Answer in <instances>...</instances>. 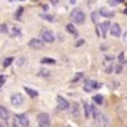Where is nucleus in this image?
Wrapping results in <instances>:
<instances>
[{
	"instance_id": "nucleus-11",
	"label": "nucleus",
	"mask_w": 127,
	"mask_h": 127,
	"mask_svg": "<svg viewBox=\"0 0 127 127\" xmlns=\"http://www.w3.org/2000/svg\"><path fill=\"white\" fill-rule=\"evenodd\" d=\"M0 119L2 121H8L9 119V111L6 107H0Z\"/></svg>"
},
{
	"instance_id": "nucleus-24",
	"label": "nucleus",
	"mask_w": 127,
	"mask_h": 127,
	"mask_svg": "<svg viewBox=\"0 0 127 127\" xmlns=\"http://www.w3.org/2000/svg\"><path fill=\"white\" fill-rule=\"evenodd\" d=\"M41 17L46 19V21H49V22H53V21H55V17H53L52 14H41Z\"/></svg>"
},
{
	"instance_id": "nucleus-23",
	"label": "nucleus",
	"mask_w": 127,
	"mask_h": 127,
	"mask_svg": "<svg viewBox=\"0 0 127 127\" xmlns=\"http://www.w3.org/2000/svg\"><path fill=\"white\" fill-rule=\"evenodd\" d=\"M38 75H39V77H49L50 72H49L47 69H41V71H38Z\"/></svg>"
},
{
	"instance_id": "nucleus-33",
	"label": "nucleus",
	"mask_w": 127,
	"mask_h": 127,
	"mask_svg": "<svg viewBox=\"0 0 127 127\" xmlns=\"http://www.w3.org/2000/svg\"><path fill=\"white\" fill-rule=\"evenodd\" d=\"M11 127H19V123H17V119H16V118L13 119V124H11Z\"/></svg>"
},
{
	"instance_id": "nucleus-36",
	"label": "nucleus",
	"mask_w": 127,
	"mask_h": 127,
	"mask_svg": "<svg viewBox=\"0 0 127 127\" xmlns=\"http://www.w3.org/2000/svg\"><path fill=\"white\" fill-rule=\"evenodd\" d=\"M123 41H124V42L127 44V32H126V33H124V35H123Z\"/></svg>"
},
{
	"instance_id": "nucleus-20",
	"label": "nucleus",
	"mask_w": 127,
	"mask_h": 127,
	"mask_svg": "<svg viewBox=\"0 0 127 127\" xmlns=\"http://www.w3.org/2000/svg\"><path fill=\"white\" fill-rule=\"evenodd\" d=\"M99 16H100V14H99V11H94V13L91 14V19H93V22H94L96 25L99 24Z\"/></svg>"
},
{
	"instance_id": "nucleus-9",
	"label": "nucleus",
	"mask_w": 127,
	"mask_h": 127,
	"mask_svg": "<svg viewBox=\"0 0 127 127\" xmlns=\"http://www.w3.org/2000/svg\"><path fill=\"white\" fill-rule=\"evenodd\" d=\"M16 119H17L19 126H22V127H28V126H30V121H28V118L25 115H17Z\"/></svg>"
},
{
	"instance_id": "nucleus-18",
	"label": "nucleus",
	"mask_w": 127,
	"mask_h": 127,
	"mask_svg": "<svg viewBox=\"0 0 127 127\" xmlns=\"http://www.w3.org/2000/svg\"><path fill=\"white\" fill-rule=\"evenodd\" d=\"M9 33H11L13 36H22V30L19 27H13L11 30H9Z\"/></svg>"
},
{
	"instance_id": "nucleus-5",
	"label": "nucleus",
	"mask_w": 127,
	"mask_h": 127,
	"mask_svg": "<svg viewBox=\"0 0 127 127\" xmlns=\"http://www.w3.org/2000/svg\"><path fill=\"white\" fill-rule=\"evenodd\" d=\"M97 88H100V83H97V82H94V80H86L83 90L86 93H91L93 90H97Z\"/></svg>"
},
{
	"instance_id": "nucleus-10",
	"label": "nucleus",
	"mask_w": 127,
	"mask_h": 127,
	"mask_svg": "<svg viewBox=\"0 0 127 127\" xmlns=\"http://www.w3.org/2000/svg\"><path fill=\"white\" fill-rule=\"evenodd\" d=\"M110 33H111V36H121L119 24H111V25H110Z\"/></svg>"
},
{
	"instance_id": "nucleus-32",
	"label": "nucleus",
	"mask_w": 127,
	"mask_h": 127,
	"mask_svg": "<svg viewBox=\"0 0 127 127\" xmlns=\"http://www.w3.org/2000/svg\"><path fill=\"white\" fill-rule=\"evenodd\" d=\"M83 44H85V41H83V39H79V41L75 42V47H80V46H83Z\"/></svg>"
},
{
	"instance_id": "nucleus-1",
	"label": "nucleus",
	"mask_w": 127,
	"mask_h": 127,
	"mask_svg": "<svg viewBox=\"0 0 127 127\" xmlns=\"http://www.w3.org/2000/svg\"><path fill=\"white\" fill-rule=\"evenodd\" d=\"M71 19H72V22H75V24H83L86 17H85V13L82 11L80 8H75V9L71 11Z\"/></svg>"
},
{
	"instance_id": "nucleus-40",
	"label": "nucleus",
	"mask_w": 127,
	"mask_h": 127,
	"mask_svg": "<svg viewBox=\"0 0 127 127\" xmlns=\"http://www.w3.org/2000/svg\"><path fill=\"white\" fill-rule=\"evenodd\" d=\"M0 127H2V126H0Z\"/></svg>"
},
{
	"instance_id": "nucleus-8",
	"label": "nucleus",
	"mask_w": 127,
	"mask_h": 127,
	"mask_svg": "<svg viewBox=\"0 0 127 127\" xmlns=\"http://www.w3.org/2000/svg\"><path fill=\"white\" fill-rule=\"evenodd\" d=\"M83 108H85V116H86V118H91V116H94L96 111H97L94 107L90 105L88 102H83Z\"/></svg>"
},
{
	"instance_id": "nucleus-22",
	"label": "nucleus",
	"mask_w": 127,
	"mask_h": 127,
	"mask_svg": "<svg viewBox=\"0 0 127 127\" xmlns=\"http://www.w3.org/2000/svg\"><path fill=\"white\" fill-rule=\"evenodd\" d=\"M118 61H119V64H126V53L124 52H121L118 55Z\"/></svg>"
},
{
	"instance_id": "nucleus-6",
	"label": "nucleus",
	"mask_w": 127,
	"mask_h": 127,
	"mask_svg": "<svg viewBox=\"0 0 127 127\" xmlns=\"http://www.w3.org/2000/svg\"><path fill=\"white\" fill-rule=\"evenodd\" d=\"M11 104L13 107H21L24 104V97L22 94H19V93H14V94L11 96Z\"/></svg>"
},
{
	"instance_id": "nucleus-39",
	"label": "nucleus",
	"mask_w": 127,
	"mask_h": 127,
	"mask_svg": "<svg viewBox=\"0 0 127 127\" xmlns=\"http://www.w3.org/2000/svg\"><path fill=\"white\" fill-rule=\"evenodd\" d=\"M8 2H14V0H8Z\"/></svg>"
},
{
	"instance_id": "nucleus-31",
	"label": "nucleus",
	"mask_w": 127,
	"mask_h": 127,
	"mask_svg": "<svg viewBox=\"0 0 127 127\" xmlns=\"http://www.w3.org/2000/svg\"><path fill=\"white\" fill-rule=\"evenodd\" d=\"M38 127H50V123H39Z\"/></svg>"
},
{
	"instance_id": "nucleus-27",
	"label": "nucleus",
	"mask_w": 127,
	"mask_h": 127,
	"mask_svg": "<svg viewBox=\"0 0 127 127\" xmlns=\"http://www.w3.org/2000/svg\"><path fill=\"white\" fill-rule=\"evenodd\" d=\"M113 71H115V74H121V72H123V64H116V66H113Z\"/></svg>"
},
{
	"instance_id": "nucleus-30",
	"label": "nucleus",
	"mask_w": 127,
	"mask_h": 127,
	"mask_svg": "<svg viewBox=\"0 0 127 127\" xmlns=\"http://www.w3.org/2000/svg\"><path fill=\"white\" fill-rule=\"evenodd\" d=\"M22 13H24V8H19V9H17V11H16V17L19 19V17H21V16H22Z\"/></svg>"
},
{
	"instance_id": "nucleus-37",
	"label": "nucleus",
	"mask_w": 127,
	"mask_h": 127,
	"mask_svg": "<svg viewBox=\"0 0 127 127\" xmlns=\"http://www.w3.org/2000/svg\"><path fill=\"white\" fill-rule=\"evenodd\" d=\"M115 2H116V3H123L124 0H115Z\"/></svg>"
},
{
	"instance_id": "nucleus-29",
	"label": "nucleus",
	"mask_w": 127,
	"mask_h": 127,
	"mask_svg": "<svg viewBox=\"0 0 127 127\" xmlns=\"http://www.w3.org/2000/svg\"><path fill=\"white\" fill-rule=\"evenodd\" d=\"M82 79H83V72H79V74L74 77V82H79V80H82Z\"/></svg>"
},
{
	"instance_id": "nucleus-25",
	"label": "nucleus",
	"mask_w": 127,
	"mask_h": 127,
	"mask_svg": "<svg viewBox=\"0 0 127 127\" xmlns=\"http://www.w3.org/2000/svg\"><path fill=\"white\" fill-rule=\"evenodd\" d=\"M13 61H14V60H13V58H11V57H8V58H5V61H3V66H5V67H8V66H11V64H13Z\"/></svg>"
},
{
	"instance_id": "nucleus-38",
	"label": "nucleus",
	"mask_w": 127,
	"mask_h": 127,
	"mask_svg": "<svg viewBox=\"0 0 127 127\" xmlns=\"http://www.w3.org/2000/svg\"><path fill=\"white\" fill-rule=\"evenodd\" d=\"M123 13H124V14H127V8H126V9H124V11H123Z\"/></svg>"
},
{
	"instance_id": "nucleus-26",
	"label": "nucleus",
	"mask_w": 127,
	"mask_h": 127,
	"mask_svg": "<svg viewBox=\"0 0 127 127\" xmlns=\"http://www.w3.org/2000/svg\"><path fill=\"white\" fill-rule=\"evenodd\" d=\"M96 32H97V36H99V38H105V33H104V32L100 30L99 24H97V25H96Z\"/></svg>"
},
{
	"instance_id": "nucleus-2",
	"label": "nucleus",
	"mask_w": 127,
	"mask_h": 127,
	"mask_svg": "<svg viewBox=\"0 0 127 127\" xmlns=\"http://www.w3.org/2000/svg\"><path fill=\"white\" fill-rule=\"evenodd\" d=\"M41 39L44 42H53L57 39L55 35H53L52 30H49V28H44V30H41Z\"/></svg>"
},
{
	"instance_id": "nucleus-19",
	"label": "nucleus",
	"mask_w": 127,
	"mask_h": 127,
	"mask_svg": "<svg viewBox=\"0 0 127 127\" xmlns=\"http://www.w3.org/2000/svg\"><path fill=\"white\" fill-rule=\"evenodd\" d=\"M41 63H42V64H50V66H52V64H55L57 61L53 60V58H47V57H46V58H42V60H41Z\"/></svg>"
},
{
	"instance_id": "nucleus-15",
	"label": "nucleus",
	"mask_w": 127,
	"mask_h": 127,
	"mask_svg": "<svg viewBox=\"0 0 127 127\" xmlns=\"http://www.w3.org/2000/svg\"><path fill=\"white\" fill-rule=\"evenodd\" d=\"M24 90H25V93H27V94L32 97V99H36V97H38V91L32 90L30 86H24Z\"/></svg>"
},
{
	"instance_id": "nucleus-34",
	"label": "nucleus",
	"mask_w": 127,
	"mask_h": 127,
	"mask_svg": "<svg viewBox=\"0 0 127 127\" xmlns=\"http://www.w3.org/2000/svg\"><path fill=\"white\" fill-rule=\"evenodd\" d=\"M25 61H27V60H25V58H21V60H19V61H17V66H22V64H24V63H25Z\"/></svg>"
},
{
	"instance_id": "nucleus-13",
	"label": "nucleus",
	"mask_w": 127,
	"mask_h": 127,
	"mask_svg": "<svg viewBox=\"0 0 127 127\" xmlns=\"http://www.w3.org/2000/svg\"><path fill=\"white\" fill-rule=\"evenodd\" d=\"M99 14H100V16H104V17H107V19L113 17V11H110V9H107V8H100L99 9Z\"/></svg>"
},
{
	"instance_id": "nucleus-12",
	"label": "nucleus",
	"mask_w": 127,
	"mask_h": 127,
	"mask_svg": "<svg viewBox=\"0 0 127 127\" xmlns=\"http://www.w3.org/2000/svg\"><path fill=\"white\" fill-rule=\"evenodd\" d=\"M71 107V110H72V116H75V118H79L80 116V107H79V104H72V105H69Z\"/></svg>"
},
{
	"instance_id": "nucleus-3",
	"label": "nucleus",
	"mask_w": 127,
	"mask_h": 127,
	"mask_svg": "<svg viewBox=\"0 0 127 127\" xmlns=\"http://www.w3.org/2000/svg\"><path fill=\"white\" fill-rule=\"evenodd\" d=\"M28 47L35 49V50H41V49H44V41L41 38H33V39L28 41Z\"/></svg>"
},
{
	"instance_id": "nucleus-4",
	"label": "nucleus",
	"mask_w": 127,
	"mask_h": 127,
	"mask_svg": "<svg viewBox=\"0 0 127 127\" xmlns=\"http://www.w3.org/2000/svg\"><path fill=\"white\" fill-rule=\"evenodd\" d=\"M94 118L97 119V123H99V124H102V127H108V126H110V121H108V118H107L105 115H102L100 111H96Z\"/></svg>"
},
{
	"instance_id": "nucleus-28",
	"label": "nucleus",
	"mask_w": 127,
	"mask_h": 127,
	"mask_svg": "<svg viewBox=\"0 0 127 127\" xmlns=\"http://www.w3.org/2000/svg\"><path fill=\"white\" fill-rule=\"evenodd\" d=\"M0 33H8V27L5 24H0Z\"/></svg>"
},
{
	"instance_id": "nucleus-17",
	"label": "nucleus",
	"mask_w": 127,
	"mask_h": 127,
	"mask_svg": "<svg viewBox=\"0 0 127 127\" xmlns=\"http://www.w3.org/2000/svg\"><path fill=\"white\" fill-rule=\"evenodd\" d=\"M110 25H111V24H110L108 21H105V22H102V24H100V25H99V27H100V30H102V32H104V33H107V32H108V30H110Z\"/></svg>"
},
{
	"instance_id": "nucleus-35",
	"label": "nucleus",
	"mask_w": 127,
	"mask_h": 127,
	"mask_svg": "<svg viewBox=\"0 0 127 127\" xmlns=\"http://www.w3.org/2000/svg\"><path fill=\"white\" fill-rule=\"evenodd\" d=\"M5 80H6V79H5V75H0V85H3Z\"/></svg>"
},
{
	"instance_id": "nucleus-16",
	"label": "nucleus",
	"mask_w": 127,
	"mask_h": 127,
	"mask_svg": "<svg viewBox=\"0 0 127 127\" xmlns=\"http://www.w3.org/2000/svg\"><path fill=\"white\" fill-rule=\"evenodd\" d=\"M66 30L71 33V35H74V36H79V32H77V28L74 27V24H67L66 25Z\"/></svg>"
},
{
	"instance_id": "nucleus-21",
	"label": "nucleus",
	"mask_w": 127,
	"mask_h": 127,
	"mask_svg": "<svg viewBox=\"0 0 127 127\" xmlns=\"http://www.w3.org/2000/svg\"><path fill=\"white\" fill-rule=\"evenodd\" d=\"M93 99H94V102H96V104H99V105L104 104V96H100V94H96Z\"/></svg>"
},
{
	"instance_id": "nucleus-14",
	"label": "nucleus",
	"mask_w": 127,
	"mask_h": 127,
	"mask_svg": "<svg viewBox=\"0 0 127 127\" xmlns=\"http://www.w3.org/2000/svg\"><path fill=\"white\" fill-rule=\"evenodd\" d=\"M38 123H50V116L47 113H39L38 115Z\"/></svg>"
},
{
	"instance_id": "nucleus-7",
	"label": "nucleus",
	"mask_w": 127,
	"mask_h": 127,
	"mask_svg": "<svg viewBox=\"0 0 127 127\" xmlns=\"http://www.w3.org/2000/svg\"><path fill=\"white\" fill-rule=\"evenodd\" d=\"M57 104H58V110H60V111L69 108V102H67L63 96H58V97H57Z\"/></svg>"
}]
</instances>
